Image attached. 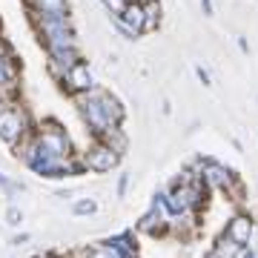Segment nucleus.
Listing matches in <instances>:
<instances>
[{
  "label": "nucleus",
  "mask_w": 258,
  "mask_h": 258,
  "mask_svg": "<svg viewBox=\"0 0 258 258\" xmlns=\"http://www.w3.org/2000/svg\"><path fill=\"white\" fill-rule=\"evenodd\" d=\"M29 20H32V29L40 37V43H43L46 52L78 46L69 15H40V12H29Z\"/></svg>",
  "instance_id": "obj_1"
},
{
  "label": "nucleus",
  "mask_w": 258,
  "mask_h": 258,
  "mask_svg": "<svg viewBox=\"0 0 258 258\" xmlns=\"http://www.w3.org/2000/svg\"><path fill=\"white\" fill-rule=\"evenodd\" d=\"M201 181L210 186V192H221L235 204H241L247 198V186H244V181L235 175V169H230L227 164L215 161V158H204Z\"/></svg>",
  "instance_id": "obj_2"
},
{
  "label": "nucleus",
  "mask_w": 258,
  "mask_h": 258,
  "mask_svg": "<svg viewBox=\"0 0 258 258\" xmlns=\"http://www.w3.org/2000/svg\"><path fill=\"white\" fill-rule=\"evenodd\" d=\"M75 109L81 115L83 126L92 138H103L106 132H112V120H109V112H106V103H103V89L95 86L89 89L86 95H78L75 98Z\"/></svg>",
  "instance_id": "obj_3"
},
{
  "label": "nucleus",
  "mask_w": 258,
  "mask_h": 258,
  "mask_svg": "<svg viewBox=\"0 0 258 258\" xmlns=\"http://www.w3.org/2000/svg\"><path fill=\"white\" fill-rule=\"evenodd\" d=\"M35 144L43 149V152H49V155H55V158H63V161L78 155L66 126L55 118H43L35 126Z\"/></svg>",
  "instance_id": "obj_4"
},
{
  "label": "nucleus",
  "mask_w": 258,
  "mask_h": 258,
  "mask_svg": "<svg viewBox=\"0 0 258 258\" xmlns=\"http://www.w3.org/2000/svg\"><path fill=\"white\" fill-rule=\"evenodd\" d=\"M35 126L37 123L32 120V115L26 112L23 103H15V106L0 112V141L12 149H18L26 138H32Z\"/></svg>",
  "instance_id": "obj_5"
},
{
  "label": "nucleus",
  "mask_w": 258,
  "mask_h": 258,
  "mask_svg": "<svg viewBox=\"0 0 258 258\" xmlns=\"http://www.w3.org/2000/svg\"><path fill=\"white\" fill-rule=\"evenodd\" d=\"M83 164H86V172H95V175H109L120 166L123 155H120L118 149H112L106 141L101 138H92L89 141V147L81 152Z\"/></svg>",
  "instance_id": "obj_6"
},
{
  "label": "nucleus",
  "mask_w": 258,
  "mask_h": 258,
  "mask_svg": "<svg viewBox=\"0 0 258 258\" xmlns=\"http://www.w3.org/2000/svg\"><path fill=\"white\" fill-rule=\"evenodd\" d=\"M135 230L149 235V238H166V235H172V218L164 212V207L149 204V210L138 218Z\"/></svg>",
  "instance_id": "obj_7"
},
{
  "label": "nucleus",
  "mask_w": 258,
  "mask_h": 258,
  "mask_svg": "<svg viewBox=\"0 0 258 258\" xmlns=\"http://www.w3.org/2000/svg\"><path fill=\"white\" fill-rule=\"evenodd\" d=\"M221 232H227L235 244H241V247L247 249L252 244V235H255V218H252V212H244V210L232 212Z\"/></svg>",
  "instance_id": "obj_8"
},
{
  "label": "nucleus",
  "mask_w": 258,
  "mask_h": 258,
  "mask_svg": "<svg viewBox=\"0 0 258 258\" xmlns=\"http://www.w3.org/2000/svg\"><path fill=\"white\" fill-rule=\"evenodd\" d=\"M20 60L6 37L0 35V89H18Z\"/></svg>",
  "instance_id": "obj_9"
},
{
  "label": "nucleus",
  "mask_w": 258,
  "mask_h": 258,
  "mask_svg": "<svg viewBox=\"0 0 258 258\" xmlns=\"http://www.w3.org/2000/svg\"><path fill=\"white\" fill-rule=\"evenodd\" d=\"M63 89L72 98H78V95H86L89 89H95L98 83H95V78H92V69H89V63L86 60H78V63L69 69V72L63 75Z\"/></svg>",
  "instance_id": "obj_10"
},
{
  "label": "nucleus",
  "mask_w": 258,
  "mask_h": 258,
  "mask_svg": "<svg viewBox=\"0 0 258 258\" xmlns=\"http://www.w3.org/2000/svg\"><path fill=\"white\" fill-rule=\"evenodd\" d=\"M106 241H109L115 249H120V255H123V258H138L141 255L135 230H120V232H115V235H109Z\"/></svg>",
  "instance_id": "obj_11"
},
{
  "label": "nucleus",
  "mask_w": 258,
  "mask_h": 258,
  "mask_svg": "<svg viewBox=\"0 0 258 258\" xmlns=\"http://www.w3.org/2000/svg\"><path fill=\"white\" fill-rule=\"evenodd\" d=\"M118 20L135 35H144V0H129V6L118 15Z\"/></svg>",
  "instance_id": "obj_12"
},
{
  "label": "nucleus",
  "mask_w": 258,
  "mask_h": 258,
  "mask_svg": "<svg viewBox=\"0 0 258 258\" xmlns=\"http://www.w3.org/2000/svg\"><path fill=\"white\" fill-rule=\"evenodd\" d=\"M210 252L215 258H241V252H244V247L241 244H235V241L227 235V232H218L215 238H212V247Z\"/></svg>",
  "instance_id": "obj_13"
},
{
  "label": "nucleus",
  "mask_w": 258,
  "mask_h": 258,
  "mask_svg": "<svg viewBox=\"0 0 258 258\" xmlns=\"http://www.w3.org/2000/svg\"><path fill=\"white\" fill-rule=\"evenodd\" d=\"M161 23H164L161 0H144V35H147V32H158Z\"/></svg>",
  "instance_id": "obj_14"
},
{
  "label": "nucleus",
  "mask_w": 258,
  "mask_h": 258,
  "mask_svg": "<svg viewBox=\"0 0 258 258\" xmlns=\"http://www.w3.org/2000/svg\"><path fill=\"white\" fill-rule=\"evenodd\" d=\"M26 6L40 15H69V0H26Z\"/></svg>",
  "instance_id": "obj_15"
},
{
  "label": "nucleus",
  "mask_w": 258,
  "mask_h": 258,
  "mask_svg": "<svg viewBox=\"0 0 258 258\" xmlns=\"http://www.w3.org/2000/svg\"><path fill=\"white\" fill-rule=\"evenodd\" d=\"M95 212H98V201H95V198H78V201L72 204L75 218H89V215H95Z\"/></svg>",
  "instance_id": "obj_16"
},
{
  "label": "nucleus",
  "mask_w": 258,
  "mask_h": 258,
  "mask_svg": "<svg viewBox=\"0 0 258 258\" xmlns=\"http://www.w3.org/2000/svg\"><path fill=\"white\" fill-rule=\"evenodd\" d=\"M89 258H123L120 249H115L109 241H101V244H92L89 247Z\"/></svg>",
  "instance_id": "obj_17"
},
{
  "label": "nucleus",
  "mask_w": 258,
  "mask_h": 258,
  "mask_svg": "<svg viewBox=\"0 0 258 258\" xmlns=\"http://www.w3.org/2000/svg\"><path fill=\"white\" fill-rule=\"evenodd\" d=\"M6 224H9V227H20V224H23V212H20L18 204H9V207H6Z\"/></svg>",
  "instance_id": "obj_18"
},
{
  "label": "nucleus",
  "mask_w": 258,
  "mask_h": 258,
  "mask_svg": "<svg viewBox=\"0 0 258 258\" xmlns=\"http://www.w3.org/2000/svg\"><path fill=\"white\" fill-rule=\"evenodd\" d=\"M101 6H103L106 12H109L112 18H118L120 12H123V9L129 6V0H101Z\"/></svg>",
  "instance_id": "obj_19"
},
{
  "label": "nucleus",
  "mask_w": 258,
  "mask_h": 258,
  "mask_svg": "<svg viewBox=\"0 0 258 258\" xmlns=\"http://www.w3.org/2000/svg\"><path fill=\"white\" fill-rule=\"evenodd\" d=\"M129 184H132V172H120V175H118V184H115V195H118V198H126Z\"/></svg>",
  "instance_id": "obj_20"
},
{
  "label": "nucleus",
  "mask_w": 258,
  "mask_h": 258,
  "mask_svg": "<svg viewBox=\"0 0 258 258\" xmlns=\"http://www.w3.org/2000/svg\"><path fill=\"white\" fill-rule=\"evenodd\" d=\"M0 189H3L6 195H15V192L23 189V184H18V181H12L9 175H3V172H0Z\"/></svg>",
  "instance_id": "obj_21"
},
{
  "label": "nucleus",
  "mask_w": 258,
  "mask_h": 258,
  "mask_svg": "<svg viewBox=\"0 0 258 258\" xmlns=\"http://www.w3.org/2000/svg\"><path fill=\"white\" fill-rule=\"evenodd\" d=\"M112 26H115V32H118L120 37H126V40H138V35H135L132 29H126V26H123V23H120L118 18H112Z\"/></svg>",
  "instance_id": "obj_22"
},
{
  "label": "nucleus",
  "mask_w": 258,
  "mask_h": 258,
  "mask_svg": "<svg viewBox=\"0 0 258 258\" xmlns=\"http://www.w3.org/2000/svg\"><path fill=\"white\" fill-rule=\"evenodd\" d=\"M195 75H198V81L204 83V86H212V78H210V72L204 69L201 63H195Z\"/></svg>",
  "instance_id": "obj_23"
},
{
  "label": "nucleus",
  "mask_w": 258,
  "mask_h": 258,
  "mask_svg": "<svg viewBox=\"0 0 258 258\" xmlns=\"http://www.w3.org/2000/svg\"><path fill=\"white\" fill-rule=\"evenodd\" d=\"M201 12H204V18H212L215 15V3L212 0H201Z\"/></svg>",
  "instance_id": "obj_24"
},
{
  "label": "nucleus",
  "mask_w": 258,
  "mask_h": 258,
  "mask_svg": "<svg viewBox=\"0 0 258 258\" xmlns=\"http://www.w3.org/2000/svg\"><path fill=\"white\" fill-rule=\"evenodd\" d=\"M26 241H29V232H20V235H15V238H12V244H15V247H23Z\"/></svg>",
  "instance_id": "obj_25"
},
{
  "label": "nucleus",
  "mask_w": 258,
  "mask_h": 258,
  "mask_svg": "<svg viewBox=\"0 0 258 258\" xmlns=\"http://www.w3.org/2000/svg\"><path fill=\"white\" fill-rule=\"evenodd\" d=\"M241 258H258V249L247 247V249H244V252H241Z\"/></svg>",
  "instance_id": "obj_26"
},
{
  "label": "nucleus",
  "mask_w": 258,
  "mask_h": 258,
  "mask_svg": "<svg viewBox=\"0 0 258 258\" xmlns=\"http://www.w3.org/2000/svg\"><path fill=\"white\" fill-rule=\"evenodd\" d=\"M238 46H241V52H249V43L244 40V37H238Z\"/></svg>",
  "instance_id": "obj_27"
},
{
  "label": "nucleus",
  "mask_w": 258,
  "mask_h": 258,
  "mask_svg": "<svg viewBox=\"0 0 258 258\" xmlns=\"http://www.w3.org/2000/svg\"><path fill=\"white\" fill-rule=\"evenodd\" d=\"M204 258H215V255H212V252H204Z\"/></svg>",
  "instance_id": "obj_28"
},
{
  "label": "nucleus",
  "mask_w": 258,
  "mask_h": 258,
  "mask_svg": "<svg viewBox=\"0 0 258 258\" xmlns=\"http://www.w3.org/2000/svg\"><path fill=\"white\" fill-rule=\"evenodd\" d=\"M35 258H46V255H35Z\"/></svg>",
  "instance_id": "obj_29"
}]
</instances>
